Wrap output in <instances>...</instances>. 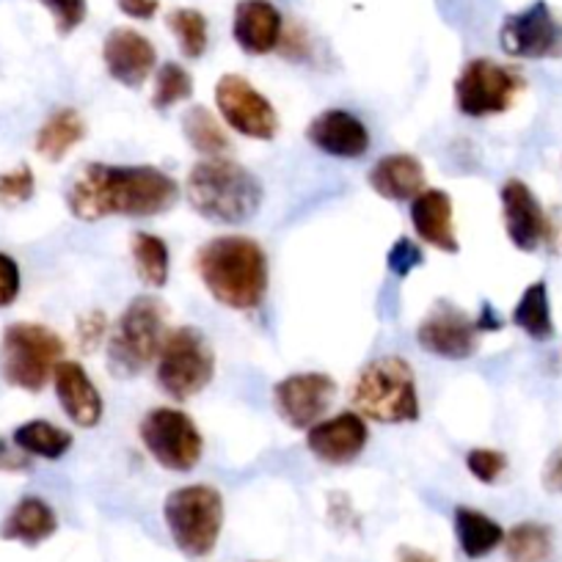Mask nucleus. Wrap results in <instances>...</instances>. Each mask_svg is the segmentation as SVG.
<instances>
[{"instance_id": "6", "label": "nucleus", "mask_w": 562, "mask_h": 562, "mask_svg": "<svg viewBox=\"0 0 562 562\" xmlns=\"http://www.w3.org/2000/svg\"><path fill=\"white\" fill-rule=\"evenodd\" d=\"M64 339L40 323H12L0 339V375L9 386L42 392L64 361Z\"/></svg>"}, {"instance_id": "36", "label": "nucleus", "mask_w": 562, "mask_h": 562, "mask_svg": "<svg viewBox=\"0 0 562 562\" xmlns=\"http://www.w3.org/2000/svg\"><path fill=\"white\" fill-rule=\"evenodd\" d=\"M422 262H425V254H422V248L416 246L414 240H408V237H400V240L389 248L386 265L397 279H405V276L414 268H419Z\"/></svg>"}, {"instance_id": "15", "label": "nucleus", "mask_w": 562, "mask_h": 562, "mask_svg": "<svg viewBox=\"0 0 562 562\" xmlns=\"http://www.w3.org/2000/svg\"><path fill=\"white\" fill-rule=\"evenodd\" d=\"M502 199V218H505V232L518 251H538L546 246L549 237V213L532 188L521 180H507L499 191Z\"/></svg>"}, {"instance_id": "32", "label": "nucleus", "mask_w": 562, "mask_h": 562, "mask_svg": "<svg viewBox=\"0 0 562 562\" xmlns=\"http://www.w3.org/2000/svg\"><path fill=\"white\" fill-rule=\"evenodd\" d=\"M193 97V78L182 64H164L155 78V94L153 108L155 111H169V108L180 105V102L191 100Z\"/></svg>"}, {"instance_id": "28", "label": "nucleus", "mask_w": 562, "mask_h": 562, "mask_svg": "<svg viewBox=\"0 0 562 562\" xmlns=\"http://www.w3.org/2000/svg\"><path fill=\"white\" fill-rule=\"evenodd\" d=\"M182 133L193 153L204 158H221L229 149V135L221 127L215 113L204 105H191L182 113Z\"/></svg>"}, {"instance_id": "8", "label": "nucleus", "mask_w": 562, "mask_h": 562, "mask_svg": "<svg viewBox=\"0 0 562 562\" xmlns=\"http://www.w3.org/2000/svg\"><path fill=\"white\" fill-rule=\"evenodd\" d=\"M215 378V353L199 328L182 326L169 331L158 356V386L175 400L202 394Z\"/></svg>"}, {"instance_id": "24", "label": "nucleus", "mask_w": 562, "mask_h": 562, "mask_svg": "<svg viewBox=\"0 0 562 562\" xmlns=\"http://www.w3.org/2000/svg\"><path fill=\"white\" fill-rule=\"evenodd\" d=\"M86 138V122L75 108H58L50 116L45 119V124L36 133V153L42 155L50 164L67 158L80 140Z\"/></svg>"}, {"instance_id": "34", "label": "nucleus", "mask_w": 562, "mask_h": 562, "mask_svg": "<svg viewBox=\"0 0 562 562\" xmlns=\"http://www.w3.org/2000/svg\"><path fill=\"white\" fill-rule=\"evenodd\" d=\"M467 469L474 480H480L483 485L499 483L502 474L507 472V458L505 452L488 450V447H477V450H469L467 456Z\"/></svg>"}, {"instance_id": "18", "label": "nucleus", "mask_w": 562, "mask_h": 562, "mask_svg": "<svg viewBox=\"0 0 562 562\" xmlns=\"http://www.w3.org/2000/svg\"><path fill=\"white\" fill-rule=\"evenodd\" d=\"M306 138L321 153L342 160L364 158L367 149H370V130L364 127L359 116L342 111V108H331V111H323L321 116L312 119Z\"/></svg>"}, {"instance_id": "4", "label": "nucleus", "mask_w": 562, "mask_h": 562, "mask_svg": "<svg viewBox=\"0 0 562 562\" xmlns=\"http://www.w3.org/2000/svg\"><path fill=\"white\" fill-rule=\"evenodd\" d=\"M356 414L381 425L419 419V394L414 370L400 356H381L359 372L353 383Z\"/></svg>"}, {"instance_id": "17", "label": "nucleus", "mask_w": 562, "mask_h": 562, "mask_svg": "<svg viewBox=\"0 0 562 562\" xmlns=\"http://www.w3.org/2000/svg\"><path fill=\"white\" fill-rule=\"evenodd\" d=\"M102 61L108 75L127 89L147 83L149 72L158 64V50L144 34L133 29H113L102 42Z\"/></svg>"}, {"instance_id": "3", "label": "nucleus", "mask_w": 562, "mask_h": 562, "mask_svg": "<svg viewBox=\"0 0 562 562\" xmlns=\"http://www.w3.org/2000/svg\"><path fill=\"white\" fill-rule=\"evenodd\" d=\"M186 193L202 218L218 224L251 221L262 204V186L246 166L226 158H204L188 171Z\"/></svg>"}, {"instance_id": "40", "label": "nucleus", "mask_w": 562, "mask_h": 562, "mask_svg": "<svg viewBox=\"0 0 562 562\" xmlns=\"http://www.w3.org/2000/svg\"><path fill=\"white\" fill-rule=\"evenodd\" d=\"M116 7L133 20H153L160 3L158 0H116Z\"/></svg>"}, {"instance_id": "39", "label": "nucleus", "mask_w": 562, "mask_h": 562, "mask_svg": "<svg viewBox=\"0 0 562 562\" xmlns=\"http://www.w3.org/2000/svg\"><path fill=\"white\" fill-rule=\"evenodd\" d=\"M543 488L549 494H562V447L549 456L543 467Z\"/></svg>"}, {"instance_id": "1", "label": "nucleus", "mask_w": 562, "mask_h": 562, "mask_svg": "<svg viewBox=\"0 0 562 562\" xmlns=\"http://www.w3.org/2000/svg\"><path fill=\"white\" fill-rule=\"evenodd\" d=\"M180 199L175 177L155 166L86 164L67 188V207L78 221L155 218Z\"/></svg>"}, {"instance_id": "14", "label": "nucleus", "mask_w": 562, "mask_h": 562, "mask_svg": "<svg viewBox=\"0 0 562 562\" xmlns=\"http://www.w3.org/2000/svg\"><path fill=\"white\" fill-rule=\"evenodd\" d=\"M416 342L425 353L439 356L447 361H463L477 353L480 328L474 317L452 306L450 301H439L430 315L419 323Z\"/></svg>"}, {"instance_id": "20", "label": "nucleus", "mask_w": 562, "mask_h": 562, "mask_svg": "<svg viewBox=\"0 0 562 562\" xmlns=\"http://www.w3.org/2000/svg\"><path fill=\"white\" fill-rule=\"evenodd\" d=\"M53 383H56L58 403H61L64 414L78 425V428H97L102 422V405L100 389L94 386L83 367L78 361H61L53 372Z\"/></svg>"}, {"instance_id": "21", "label": "nucleus", "mask_w": 562, "mask_h": 562, "mask_svg": "<svg viewBox=\"0 0 562 562\" xmlns=\"http://www.w3.org/2000/svg\"><path fill=\"white\" fill-rule=\"evenodd\" d=\"M411 224H414V232L428 246L439 248L445 254L461 251L456 226H452V199L441 188H425L411 202Z\"/></svg>"}, {"instance_id": "22", "label": "nucleus", "mask_w": 562, "mask_h": 562, "mask_svg": "<svg viewBox=\"0 0 562 562\" xmlns=\"http://www.w3.org/2000/svg\"><path fill=\"white\" fill-rule=\"evenodd\" d=\"M367 182L386 202H414L425 191V166L414 155H386L372 166Z\"/></svg>"}, {"instance_id": "7", "label": "nucleus", "mask_w": 562, "mask_h": 562, "mask_svg": "<svg viewBox=\"0 0 562 562\" xmlns=\"http://www.w3.org/2000/svg\"><path fill=\"white\" fill-rule=\"evenodd\" d=\"M164 521L186 557H207L224 529V499L210 485H186L166 496Z\"/></svg>"}, {"instance_id": "41", "label": "nucleus", "mask_w": 562, "mask_h": 562, "mask_svg": "<svg viewBox=\"0 0 562 562\" xmlns=\"http://www.w3.org/2000/svg\"><path fill=\"white\" fill-rule=\"evenodd\" d=\"M23 469H29V458H18L7 441L0 439V472H23Z\"/></svg>"}, {"instance_id": "12", "label": "nucleus", "mask_w": 562, "mask_h": 562, "mask_svg": "<svg viewBox=\"0 0 562 562\" xmlns=\"http://www.w3.org/2000/svg\"><path fill=\"white\" fill-rule=\"evenodd\" d=\"M215 108H218L221 119L246 138L273 140L279 133L276 108L243 75H224L215 83Z\"/></svg>"}, {"instance_id": "35", "label": "nucleus", "mask_w": 562, "mask_h": 562, "mask_svg": "<svg viewBox=\"0 0 562 562\" xmlns=\"http://www.w3.org/2000/svg\"><path fill=\"white\" fill-rule=\"evenodd\" d=\"M40 3L53 14V23H56V31L61 36L78 31L83 25L86 12H89L86 0H40Z\"/></svg>"}, {"instance_id": "5", "label": "nucleus", "mask_w": 562, "mask_h": 562, "mask_svg": "<svg viewBox=\"0 0 562 562\" xmlns=\"http://www.w3.org/2000/svg\"><path fill=\"white\" fill-rule=\"evenodd\" d=\"M166 337V306L155 295H138L119 315L108 339V370L113 378H135L160 356Z\"/></svg>"}, {"instance_id": "9", "label": "nucleus", "mask_w": 562, "mask_h": 562, "mask_svg": "<svg viewBox=\"0 0 562 562\" xmlns=\"http://www.w3.org/2000/svg\"><path fill=\"white\" fill-rule=\"evenodd\" d=\"M140 445L155 463L169 472H191L199 467L204 452V439L196 422L180 408H153L138 425Z\"/></svg>"}, {"instance_id": "44", "label": "nucleus", "mask_w": 562, "mask_h": 562, "mask_svg": "<svg viewBox=\"0 0 562 562\" xmlns=\"http://www.w3.org/2000/svg\"><path fill=\"white\" fill-rule=\"evenodd\" d=\"M397 562H439V560H436L434 554H428V551L414 549V546H400Z\"/></svg>"}, {"instance_id": "26", "label": "nucleus", "mask_w": 562, "mask_h": 562, "mask_svg": "<svg viewBox=\"0 0 562 562\" xmlns=\"http://www.w3.org/2000/svg\"><path fill=\"white\" fill-rule=\"evenodd\" d=\"M72 434L45 419H31L14 430V447L25 456L45 458V461H61L72 450Z\"/></svg>"}, {"instance_id": "31", "label": "nucleus", "mask_w": 562, "mask_h": 562, "mask_svg": "<svg viewBox=\"0 0 562 562\" xmlns=\"http://www.w3.org/2000/svg\"><path fill=\"white\" fill-rule=\"evenodd\" d=\"M171 34L177 36V45H180L182 56L196 61L207 53L210 34H207V20H204L202 12L196 9H175V12L166 18Z\"/></svg>"}, {"instance_id": "23", "label": "nucleus", "mask_w": 562, "mask_h": 562, "mask_svg": "<svg viewBox=\"0 0 562 562\" xmlns=\"http://www.w3.org/2000/svg\"><path fill=\"white\" fill-rule=\"evenodd\" d=\"M58 532V516L42 496H23L0 524V538L29 549L45 543Z\"/></svg>"}, {"instance_id": "19", "label": "nucleus", "mask_w": 562, "mask_h": 562, "mask_svg": "<svg viewBox=\"0 0 562 562\" xmlns=\"http://www.w3.org/2000/svg\"><path fill=\"white\" fill-rule=\"evenodd\" d=\"M232 36L248 56H268L281 47L284 20L270 0H240L232 18Z\"/></svg>"}, {"instance_id": "10", "label": "nucleus", "mask_w": 562, "mask_h": 562, "mask_svg": "<svg viewBox=\"0 0 562 562\" xmlns=\"http://www.w3.org/2000/svg\"><path fill=\"white\" fill-rule=\"evenodd\" d=\"M524 78L494 58H472L456 78V105L463 116L485 119L516 105Z\"/></svg>"}, {"instance_id": "27", "label": "nucleus", "mask_w": 562, "mask_h": 562, "mask_svg": "<svg viewBox=\"0 0 562 562\" xmlns=\"http://www.w3.org/2000/svg\"><path fill=\"white\" fill-rule=\"evenodd\" d=\"M513 323L521 328L527 337L535 342H549L554 337V321H551V304H549V288L546 281H532L518 299L516 310H513Z\"/></svg>"}, {"instance_id": "16", "label": "nucleus", "mask_w": 562, "mask_h": 562, "mask_svg": "<svg viewBox=\"0 0 562 562\" xmlns=\"http://www.w3.org/2000/svg\"><path fill=\"white\" fill-rule=\"evenodd\" d=\"M367 441H370V428H367L364 416L356 411H345V414L317 422L315 428L306 430L310 452L328 467L353 463L364 452Z\"/></svg>"}, {"instance_id": "38", "label": "nucleus", "mask_w": 562, "mask_h": 562, "mask_svg": "<svg viewBox=\"0 0 562 562\" xmlns=\"http://www.w3.org/2000/svg\"><path fill=\"white\" fill-rule=\"evenodd\" d=\"M108 331V323L102 312H89L86 317H80V326H78V339L86 350H94L100 345V339L105 337Z\"/></svg>"}, {"instance_id": "11", "label": "nucleus", "mask_w": 562, "mask_h": 562, "mask_svg": "<svg viewBox=\"0 0 562 562\" xmlns=\"http://www.w3.org/2000/svg\"><path fill=\"white\" fill-rule=\"evenodd\" d=\"M499 45L510 58H562V20L546 0H535L532 7L507 14L499 29Z\"/></svg>"}, {"instance_id": "2", "label": "nucleus", "mask_w": 562, "mask_h": 562, "mask_svg": "<svg viewBox=\"0 0 562 562\" xmlns=\"http://www.w3.org/2000/svg\"><path fill=\"white\" fill-rule=\"evenodd\" d=\"M196 273L226 310L254 312L268 295V257L246 235H221L204 243L196 254Z\"/></svg>"}, {"instance_id": "25", "label": "nucleus", "mask_w": 562, "mask_h": 562, "mask_svg": "<svg viewBox=\"0 0 562 562\" xmlns=\"http://www.w3.org/2000/svg\"><path fill=\"white\" fill-rule=\"evenodd\" d=\"M456 538L469 560H483L505 543V529L499 521L474 507H456Z\"/></svg>"}, {"instance_id": "13", "label": "nucleus", "mask_w": 562, "mask_h": 562, "mask_svg": "<svg viewBox=\"0 0 562 562\" xmlns=\"http://www.w3.org/2000/svg\"><path fill=\"white\" fill-rule=\"evenodd\" d=\"M337 400V381L326 372H295L273 386L276 414L295 430L315 428Z\"/></svg>"}, {"instance_id": "33", "label": "nucleus", "mask_w": 562, "mask_h": 562, "mask_svg": "<svg viewBox=\"0 0 562 562\" xmlns=\"http://www.w3.org/2000/svg\"><path fill=\"white\" fill-rule=\"evenodd\" d=\"M36 180L31 166H18L12 171H0V204L3 207H18L34 199Z\"/></svg>"}, {"instance_id": "37", "label": "nucleus", "mask_w": 562, "mask_h": 562, "mask_svg": "<svg viewBox=\"0 0 562 562\" xmlns=\"http://www.w3.org/2000/svg\"><path fill=\"white\" fill-rule=\"evenodd\" d=\"M23 279H20V265L9 254L0 251V310H7L18 301Z\"/></svg>"}, {"instance_id": "42", "label": "nucleus", "mask_w": 562, "mask_h": 562, "mask_svg": "<svg viewBox=\"0 0 562 562\" xmlns=\"http://www.w3.org/2000/svg\"><path fill=\"white\" fill-rule=\"evenodd\" d=\"M474 323H477L480 334H483V331H499V328H502V317L496 315L494 304H488V301H485V304H483L480 315L474 317Z\"/></svg>"}, {"instance_id": "29", "label": "nucleus", "mask_w": 562, "mask_h": 562, "mask_svg": "<svg viewBox=\"0 0 562 562\" xmlns=\"http://www.w3.org/2000/svg\"><path fill=\"white\" fill-rule=\"evenodd\" d=\"M505 554L510 562H554V532L538 521H521L505 532Z\"/></svg>"}, {"instance_id": "43", "label": "nucleus", "mask_w": 562, "mask_h": 562, "mask_svg": "<svg viewBox=\"0 0 562 562\" xmlns=\"http://www.w3.org/2000/svg\"><path fill=\"white\" fill-rule=\"evenodd\" d=\"M546 248L551 254H562V213L549 215V237H546Z\"/></svg>"}, {"instance_id": "30", "label": "nucleus", "mask_w": 562, "mask_h": 562, "mask_svg": "<svg viewBox=\"0 0 562 562\" xmlns=\"http://www.w3.org/2000/svg\"><path fill=\"white\" fill-rule=\"evenodd\" d=\"M130 251H133L135 273L140 276V281L149 284V288H166L171 270V257L164 237L149 235V232H135Z\"/></svg>"}]
</instances>
